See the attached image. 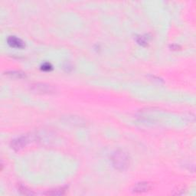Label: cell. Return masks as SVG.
Instances as JSON below:
<instances>
[{
  "label": "cell",
  "instance_id": "obj_1",
  "mask_svg": "<svg viewBox=\"0 0 196 196\" xmlns=\"http://www.w3.org/2000/svg\"><path fill=\"white\" fill-rule=\"evenodd\" d=\"M111 160L113 166L118 170H125L130 165V157L123 151L117 150L111 156Z\"/></svg>",
  "mask_w": 196,
  "mask_h": 196
},
{
  "label": "cell",
  "instance_id": "obj_2",
  "mask_svg": "<svg viewBox=\"0 0 196 196\" xmlns=\"http://www.w3.org/2000/svg\"><path fill=\"white\" fill-rule=\"evenodd\" d=\"M31 90L35 92L41 93V94H51L54 92V88L51 85L42 83H36L32 84Z\"/></svg>",
  "mask_w": 196,
  "mask_h": 196
},
{
  "label": "cell",
  "instance_id": "obj_3",
  "mask_svg": "<svg viewBox=\"0 0 196 196\" xmlns=\"http://www.w3.org/2000/svg\"><path fill=\"white\" fill-rule=\"evenodd\" d=\"M29 142V137L28 136H23V137H18L12 141L11 147L15 151H18L23 149L27 143Z\"/></svg>",
  "mask_w": 196,
  "mask_h": 196
},
{
  "label": "cell",
  "instance_id": "obj_4",
  "mask_svg": "<svg viewBox=\"0 0 196 196\" xmlns=\"http://www.w3.org/2000/svg\"><path fill=\"white\" fill-rule=\"evenodd\" d=\"M7 42L8 45L15 49H24L25 46V42L22 39L15 37V36H9L7 39Z\"/></svg>",
  "mask_w": 196,
  "mask_h": 196
},
{
  "label": "cell",
  "instance_id": "obj_5",
  "mask_svg": "<svg viewBox=\"0 0 196 196\" xmlns=\"http://www.w3.org/2000/svg\"><path fill=\"white\" fill-rule=\"evenodd\" d=\"M152 188V185L150 183L146 182H140V183H137L136 185V186L134 187L133 191L135 192H145L147 191H149Z\"/></svg>",
  "mask_w": 196,
  "mask_h": 196
},
{
  "label": "cell",
  "instance_id": "obj_6",
  "mask_svg": "<svg viewBox=\"0 0 196 196\" xmlns=\"http://www.w3.org/2000/svg\"><path fill=\"white\" fill-rule=\"evenodd\" d=\"M66 187H63V188H57V189H53V190L49 191L48 192H45L44 195H64L65 192H66Z\"/></svg>",
  "mask_w": 196,
  "mask_h": 196
},
{
  "label": "cell",
  "instance_id": "obj_7",
  "mask_svg": "<svg viewBox=\"0 0 196 196\" xmlns=\"http://www.w3.org/2000/svg\"><path fill=\"white\" fill-rule=\"evenodd\" d=\"M6 75H8V76L12 77H15V78H24L25 77V74L22 71H18V70H11V71L6 72Z\"/></svg>",
  "mask_w": 196,
  "mask_h": 196
},
{
  "label": "cell",
  "instance_id": "obj_8",
  "mask_svg": "<svg viewBox=\"0 0 196 196\" xmlns=\"http://www.w3.org/2000/svg\"><path fill=\"white\" fill-rule=\"evenodd\" d=\"M18 191H19L22 194H23V195H33L34 194L32 191L29 190V189L27 188L26 187L24 186V185H18Z\"/></svg>",
  "mask_w": 196,
  "mask_h": 196
},
{
  "label": "cell",
  "instance_id": "obj_9",
  "mask_svg": "<svg viewBox=\"0 0 196 196\" xmlns=\"http://www.w3.org/2000/svg\"><path fill=\"white\" fill-rule=\"evenodd\" d=\"M137 41L139 44L142 46H147L148 44V40L147 39V38L144 37V36H139L137 39Z\"/></svg>",
  "mask_w": 196,
  "mask_h": 196
},
{
  "label": "cell",
  "instance_id": "obj_10",
  "mask_svg": "<svg viewBox=\"0 0 196 196\" xmlns=\"http://www.w3.org/2000/svg\"><path fill=\"white\" fill-rule=\"evenodd\" d=\"M41 69L44 70V71H50V70H52V65L50 63L45 62L42 64V65L41 66Z\"/></svg>",
  "mask_w": 196,
  "mask_h": 196
},
{
  "label": "cell",
  "instance_id": "obj_11",
  "mask_svg": "<svg viewBox=\"0 0 196 196\" xmlns=\"http://www.w3.org/2000/svg\"><path fill=\"white\" fill-rule=\"evenodd\" d=\"M64 69L65 70H66V71H68V72H69V71H70V70H71L72 69H73V67H72V65H71V64H70V62H66L64 64Z\"/></svg>",
  "mask_w": 196,
  "mask_h": 196
}]
</instances>
